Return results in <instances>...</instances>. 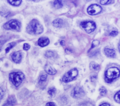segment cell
I'll use <instances>...</instances> for the list:
<instances>
[{"label":"cell","instance_id":"6da1fadb","mask_svg":"<svg viewBox=\"0 0 120 106\" xmlns=\"http://www.w3.org/2000/svg\"><path fill=\"white\" fill-rule=\"evenodd\" d=\"M26 30L30 34H39L43 31V27L36 19L32 20L28 24Z\"/></svg>","mask_w":120,"mask_h":106},{"label":"cell","instance_id":"7a4b0ae2","mask_svg":"<svg viewBox=\"0 0 120 106\" xmlns=\"http://www.w3.org/2000/svg\"><path fill=\"white\" fill-rule=\"evenodd\" d=\"M120 75V70L116 67L108 68L105 72V81L108 83H111L115 79L118 78Z\"/></svg>","mask_w":120,"mask_h":106},{"label":"cell","instance_id":"3957f363","mask_svg":"<svg viewBox=\"0 0 120 106\" xmlns=\"http://www.w3.org/2000/svg\"><path fill=\"white\" fill-rule=\"evenodd\" d=\"M9 78L14 86L18 87L24 79V75L21 72H12L9 74Z\"/></svg>","mask_w":120,"mask_h":106},{"label":"cell","instance_id":"277c9868","mask_svg":"<svg viewBox=\"0 0 120 106\" xmlns=\"http://www.w3.org/2000/svg\"><path fill=\"white\" fill-rule=\"evenodd\" d=\"M3 28L6 30L19 31L21 29V23L18 20L12 19L3 25Z\"/></svg>","mask_w":120,"mask_h":106},{"label":"cell","instance_id":"5b68a950","mask_svg":"<svg viewBox=\"0 0 120 106\" xmlns=\"http://www.w3.org/2000/svg\"><path fill=\"white\" fill-rule=\"evenodd\" d=\"M78 73V72L76 68H73L64 75L62 80L65 83L69 82L74 80L77 76Z\"/></svg>","mask_w":120,"mask_h":106},{"label":"cell","instance_id":"8992f818","mask_svg":"<svg viewBox=\"0 0 120 106\" xmlns=\"http://www.w3.org/2000/svg\"><path fill=\"white\" fill-rule=\"evenodd\" d=\"M81 26L88 33L93 31L96 28L95 23L92 21H83L81 23Z\"/></svg>","mask_w":120,"mask_h":106},{"label":"cell","instance_id":"52a82bcc","mask_svg":"<svg viewBox=\"0 0 120 106\" xmlns=\"http://www.w3.org/2000/svg\"><path fill=\"white\" fill-rule=\"evenodd\" d=\"M102 10V7L96 4H92L87 8V13L90 15H96L100 13Z\"/></svg>","mask_w":120,"mask_h":106},{"label":"cell","instance_id":"ba28073f","mask_svg":"<svg viewBox=\"0 0 120 106\" xmlns=\"http://www.w3.org/2000/svg\"><path fill=\"white\" fill-rule=\"evenodd\" d=\"M85 94L84 91L79 86L75 87L71 91V95L74 98H80L84 96Z\"/></svg>","mask_w":120,"mask_h":106},{"label":"cell","instance_id":"9c48e42d","mask_svg":"<svg viewBox=\"0 0 120 106\" xmlns=\"http://www.w3.org/2000/svg\"><path fill=\"white\" fill-rule=\"evenodd\" d=\"M16 102L15 97L14 95L9 96L2 106H13Z\"/></svg>","mask_w":120,"mask_h":106},{"label":"cell","instance_id":"30bf717a","mask_svg":"<svg viewBox=\"0 0 120 106\" xmlns=\"http://www.w3.org/2000/svg\"><path fill=\"white\" fill-rule=\"evenodd\" d=\"M11 57H12L13 61L17 63H19L21 61V60H22V53L19 51L15 52L12 54Z\"/></svg>","mask_w":120,"mask_h":106},{"label":"cell","instance_id":"8fae6325","mask_svg":"<svg viewBox=\"0 0 120 106\" xmlns=\"http://www.w3.org/2000/svg\"><path fill=\"white\" fill-rule=\"evenodd\" d=\"M50 41L48 38L47 37H41L38 39V45L44 47L47 45L49 44Z\"/></svg>","mask_w":120,"mask_h":106},{"label":"cell","instance_id":"7c38bea8","mask_svg":"<svg viewBox=\"0 0 120 106\" xmlns=\"http://www.w3.org/2000/svg\"><path fill=\"white\" fill-rule=\"evenodd\" d=\"M105 54L108 57H114L115 56V52L113 49L110 48H105L104 50Z\"/></svg>","mask_w":120,"mask_h":106},{"label":"cell","instance_id":"4fadbf2b","mask_svg":"<svg viewBox=\"0 0 120 106\" xmlns=\"http://www.w3.org/2000/svg\"><path fill=\"white\" fill-rule=\"evenodd\" d=\"M45 70L47 74L51 75L55 74L57 72L54 68H52L51 66L49 65H46L45 67Z\"/></svg>","mask_w":120,"mask_h":106},{"label":"cell","instance_id":"5bb4252c","mask_svg":"<svg viewBox=\"0 0 120 106\" xmlns=\"http://www.w3.org/2000/svg\"><path fill=\"white\" fill-rule=\"evenodd\" d=\"M52 25L56 28H60L63 26V21L62 19L58 18L55 19L52 23Z\"/></svg>","mask_w":120,"mask_h":106},{"label":"cell","instance_id":"9a60e30c","mask_svg":"<svg viewBox=\"0 0 120 106\" xmlns=\"http://www.w3.org/2000/svg\"><path fill=\"white\" fill-rule=\"evenodd\" d=\"M90 68L92 70H98L100 68V66L96 62L92 61L90 63Z\"/></svg>","mask_w":120,"mask_h":106},{"label":"cell","instance_id":"2e32d148","mask_svg":"<svg viewBox=\"0 0 120 106\" xmlns=\"http://www.w3.org/2000/svg\"><path fill=\"white\" fill-rule=\"evenodd\" d=\"M54 7L56 8H60L62 7L63 4L61 0H55L53 3Z\"/></svg>","mask_w":120,"mask_h":106},{"label":"cell","instance_id":"e0dca14e","mask_svg":"<svg viewBox=\"0 0 120 106\" xmlns=\"http://www.w3.org/2000/svg\"><path fill=\"white\" fill-rule=\"evenodd\" d=\"M8 2L13 6H19L22 3V0H8Z\"/></svg>","mask_w":120,"mask_h":106},{"label":"cell","instance_id":"ac0fdd59","mask_svg":"<svg viewBox=\"0 0 120 106\" xmlns=\"http://www.w3.org/2000/svg\"><path fill=\"white\" fill-rule=\"evenodd\" d=\"M15 45H16V43L15 42H12V43H10L8 44V45H7V48L5 49L6 53H8L9 51V50L12 48H13Z\"/></svg>","mask_w":120,"mask_h":106},{"label":"cell","instance_id":"d6986e66","mask_svg":"<svg viewBox=\"0 0 120 106\" xmlns=\"http://www.w3.org/2000/svg\"><path fill=\"white\" fill-rule=\"evenodd\" d=\"M114 99L117 102L120 103V91H119L115 94Z\"/></svg>","mask_w":120,"mask_h":106},{"label":"cell","instance_id":"ffe728a7","mask_svg":"<svg viewBox=\"0 0 120 106\" xmlns=\"http://www.w3.org/2000/svg\"><path fill=\"white\" fill-rule=\"evenodd\" d=\"M99 44V41L98 40H94L92 41V44H91V48L90 49V50L91 49H92L93 48L98 46V45Z\"/></svg>","mask_w":120,"mask_h":106},{"label":"cell","instance_id":"44dd1931","mask_svg":"<svg viewBox=\"0 0 120 106\" xmlns=\"http://www.w3.org/2000/svg\"><path fill=\"white\" fill-rule=\"evenodd\" d=\"M99 91H100V94L102 96H104L105 94H106V92H107V90L105 88V87H101L100 89H99Z\"/></svg>","mask_w":120,"mask_h":106},{"label":"cell","instance_id":"7402d4cb","mask_svg":"<svg viewBox=\"0 0 120 106\" xmlns=\"http://www.w3.org/2000/svg\"><path fill=\"white\" fill-rule=\"evenodd\" d=\"M56 89L54 88H50L49 89L48 91V93L51 96H52L54 95V94L55 93Z\"/></svg>","mask_w":120,"mask_h":106},{"label":"cell","instance_id":"603a6c76","mask_svg":"<svg viewBox=\"0 0 120 106\" xmlns=\"http://www.w3.org/2000/svg\"><path fill=\"white\" fill-rule=\"evenodd\" d=\"M114 0H100V3L102 5H107L112 3Z\"/></svg>","mask_w":120,"mask_h":106},{"label":"cell","instance_id":"cb8c5ba5","mask_svg":"<svg viewBox=\"0 0 120 106\" xmlns=\"http://www.w3.org/2000/svg\"><path fill=\"white\" fill-rule=\"evenodd\" d=\"M79 106H94L92 104L89 102H84L81 103Z\"/></svg>","mask_w":120,"mask_h":106},{"label":"cell","instance_id":"d4e9b609","mask_svg":"<svg viewBox=\"0 0 120 106\" xmlns=\"http://www.w3.org/2000/svg\"><path fill=\"white\" fill-rule=\"evenodd\" d=\"M53 53L51 51H48L45 53V56L46 57H51L53 56Z\"/></svg>","mask_w":120,"mask_h":106},{"label":"cell","instance_id":"484cf974","mask_svg":"<svg viewBox=\"0 0 120 106\" xmlns=\"http://www.w3.org/2000/svg\"><path fill=\"white\" fill-rule=\"evenodd\" d=\"M47 75H42L40 77V81L44 82L46 80Z\"/></svg>","mask_w":120,"mask_h":106},{"label":"cell","instance_id":"4316f807","mask_svg":"<svg viewBox=\"0 0 120 106\" xmlns=\"http://www.w3.org/2000/svg\"><path fill=\"white\" fill-rule=\"evenodd\" d=\"M30 48V45L27 43H24L23 46V49L24 50L27 51Z\"/></svg>","mask_w":120,"mask_h":106},{"label":"cell","instance_id":"83f0119b","mask_svg":"<svg viewBox=\"0 0 120 106\" xmlns=\"http://www.w3.org/2000/svg\"><path fill=\"white\" fill-rule=\"evenodd\" d=\"M118 31H116V30H113V31H112L110 33V36H116L118 35Z\"/></svg>","mask_w":120,"mask_h":106},{"label":"cell","instance_id":"f1b7e54d","mask_svg":"<svg viewBox=\"0 0 120 106\" xmlns=\"http://www.w3.org/2000/svg\"><path fill=\"white\" fill-rule=\"evenodd\" d=\"M45 106H56V104L54 102H50L47 103L46 104Z\"/></svg>","mask_w":120,"mask_h":106},{"label":"cell","instance_id":"f546056e","mask_svg":"<svg viewBox=\"0 0 120 106\" xmlns=\"http://www.w3.org/2000/svg\"><path fill=\"white\" fill-rule=\"evenodd\" d=\"M0 99H1L2 98V97L4 94V91H3L2 89L1 88H0Z\"/></svg>","mask_w":120,"mask_h":106},{"label":"cell","instance_id":"4dcf8cb0","mask_svg":"<svg viewBox=\"0 0 120 106\" xmlns=\"http://www.w3.org/2000/svg\"><path fill=\"white\" fill-rule=\"evenodd\" d=\"M99 106H110L109 104H107V103H103L102 104H101V105H100Z\"/></svg>","mask_w":120,"mask_h":106},{"label":"cell","instance_id":"1f68e13d","mask_svg":"<svg viewBox=\"0 0 120 106\" xmlns=\"http://www.w3.org/2000/svg\"><path fill=\"white\" fill-rule=\"evenodd\" d=\"M64 42H65V41H64V40H62V41H61V42H60V44L62 45H64V44H65V43H64Z\"/></svg>","mask_w":120,"mask_h":106},{"label":"cell","instance_id":"d6a6232c","mask_svg":"<svg viewBox=\"0 0 120 106\" xmlns=\"http://www.w3.org/2000/svg\"><path fill=\"white\" fill-rule=\"evenodd\" d=\"M118 49H119V50L120 52V41L119 42V44H118Z\"/></svg>","mask_w":120,"mask_h":106}]
</instances>
